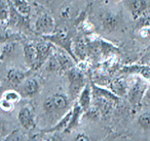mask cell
Returning a JSON list of instances; mask_svg holds the SVG:
<instances>
[{
  "instance_id": "cell-21",
  "label": "cell",
  "mask_w": 150,
  "mask_h": 141,
  "mask_svg": "<svg viewBox=\"0 0 150 141\" xmlns=\"http://www.w3.org/2000/svg\"><path fill=\"white\" fill-rule=\"evenodd\" d=\"M0 106H1V109L3 111H5V112H11L14 108V104L11 103V102H8V101L4 100V99H2Z\"/></svg>"
},
{
  "instance_id": "cell-20",
  "label": "cell",
  "mask_w": 150,
  "mask_h": 141,
  "mask_svg": "<svg viewBox=\"0 0 150 141\" xmlns=\"http://www.w3.org/2000/svg\"><path fill=\"white\" fill-rule=\"evenodd\" d=\"M25 137L21 135V133L18 130H14L13 132L10 133V135H8L6 138H3V140H8V141H15V140H22Z\"/></svg>"
},
{
  "instance_id": "cell-19",
  "label": "cell",
  "mask_w": 150,
  "mask_h": 141,
  "mask_svg": "<svg viewBox=\"0 0 150 141\" xmlns=\"http://www.w3.org/2000/svg\"><path fill=\"white\" fill-rule=\"evenodd\" d=\"M0 16H1V23L4 25L6 21H8L9 17V10H8V4H6L5 0H2L1 4V12H0Z\"/></svg>"
},
{
  "instance_id": "cell-2",
  "label": "cell",
  "mask_w": 150,
  "mask_h": 141,
  "mask_svg": "<svg viewBox=\"0 0 150 141\" xmlns=\"http://www.w3.org/2000/svg\"><path fill=\"white\" fill-rule=\"evenodd\" d=\"M68 77V92L70 94L71 99H74L80 95L81 91L85 87V79L82 72L77 69H69L67 71Z\"/></svg>"
},
{
  "instance_id": "cell-13",
  "label": "cell",
  "mask_w": 150,
  "mask_h": 141,
  "mask_svg": "<svg viewBox=\"0 0 150 141\" xmlns=\"http://www.w3.org/2000/svg\"><path fill=\"white\" fill-rule=\"evenodd\" d=\"M71 117H72V111H69V112H67L64 116V118H62L59 120V122L55 127L53 128H51V130H46L45 132L49 133V132H54V131H65V130H67L68 127V125H69Z\"/></svg>"
},
{
  "instance_id": "cell-7",
  "label": "cell",
  "mask_w": 150,
  "mask_h": 141,
  "mask_svg": "<svg viewBox=\"0 0 150 141\" xmlns=\"http://www.w3.org/2000/svg\"><path fill=\"white\" fill-rule=\"evenodd\" d=\"M40 90V83L35 79H28L25 80L21 87V95L23 97L28 98L36 95Z\"/></svg>"
},
{
  "instance_id": "cell-14",
  "label": "cell",
  "mask_w": 150,
  "mask_h": 141,
  "mask_svg": "<svg viewBox=\"0 0 150 141\" xmlns=\"http://www.w3.org/2000/svg\"><path fill=\"white\" fill-rule=\"evenodd\" d=\"M16 10L23 16L28 17L30 13V6L26 0H12Z\"/></svg>"
},
{
  "instance_id": "cell-15",
  "label": "cell",
  "mask_w": 150,
  "mask_h": 141,
  "mask_svg": "<svg viewBox=\"0 0 150 141\" xmlns=\"http://www.w3.org/2000/svg\"><path fill=\"white\" fill-rule=\"evenodd\" d=\"M36 57H37V50L36 47L32 46V45H25V62L28 65H30L31 67L34 65L35 61H36Z\"/></svg>"
},
{
  "instance_id": "cell-8",
  "label": "cell",
  "mask_w": 150,
  "mask_h": 141,
  "mask_svg": "<svg viewBox=\"0 0 150 141\" xmlns=\"http://www.w3.org/2000/svg\"><path fill=\"white\" fill-rule=\"evenodd\" d=\"M36 50H37L36 61H35L34 65L32 66V68H34V69H37L40 67L42 64H44L47 58L50 56L51 52H52V47H51L50 44L40 43L36 46Z\"/></svg>"
},
{
  "instance_id": "cell-10",
  "label": "cell",
  "mask_w": 150,
  "mask_h": 141,
  "mask_svg": "<svg viewBox=\"0 0 150 141\" xmlns=\"http://www.w3.org/2000/svg\"><path fill=\"white\" fill-rule=\"evenodd\" d=\"M91 101H92V93H91V88L88 84L85 85V87L83 88V90L81 91L79 95V100L78 103L83 109L84 112H87L90 108H91Z\"/></svg>"
},
{
  "instance_id": "cell-12",
  "label": "cell",
  "mask_w": 150,
  "mask_h": 141,
  "mask_svg": "<svg viewBox=\"0 0 150 141\" xmlns=\"http://www.w3.org/2000/svg\"><path fill=\"white\" fill-rule=\"evenodd\" d=\"M82 112H84L83 109L81 108V106L79 105V103H76L74 105L73 107V110H72V117L70 119V122H69V125H68L67 128L65 130V132H69L75 128L76 127H78L79 125V120H80V117L82 115Z\"/></svg>"
},
{
  "instance_id": "cell-23",
  "label": "cell",
  "mask_w": 150,
  "mask_h": 141,
  "mask_svg": "<svg viewBox=\"0 0 150 141\" xmlns=\"http://www.w3.org/2000/svg\"><path fill=\"white\" fill-rule=\"evenodd\" d=\"M76 139L77 140H86V139H89V137L86 136V135H82V134H80V135L76 136Z\"/></svg>"
},
{
  "instance_id": "cell-17",
  "label": "cell",
  "mask_w": 150,
  "mask_h": 141,
  "mask_svg": "<svg viewBox=\"0 0 150 141\" xmlns=\"http://www.w3.org/2000/svg\"><path fill=\"white\" fill-rule=\"evenodd\" d=\"M21 98H22V95H21L19 92H17L15 90L6 91L2 96V99H4V100L8 101V102H11V103H13V104L20 102Z\"/></svg>"
},
{
  "instance_id": "cell-6",
  "label": "cell",
  "mask_w": 150,
  "mask_h": 141,
  "mask_svg": "<svg viewBox=\"0 0 150 141\" xmlns=\"http://www.w3.org/2000/svg\"><path fill=\"white\" fill-rule=\"evenodd\" d=\"M146 85L142 79H137L128 91L129 101L133 105H137L142 100L143 93L145 91Z\"/></svg>"
},
{
  "instance_id": "cell-3",
  "label": "cell",
  "mask_w": 150,
  "mask_h": 141,
  "mask_svg": "<svg viewBox=\"0 0 150 141\" xmlns=\"http://www.w3.org/2000/svg\"><path fill=\"white\" fill-rule=\"evenodd\" d=\"M98 19L101 29L106 32H112L116 31L121 25L120 16L111 11H103L98 13Z\"/></svg>"
},
{
  "instance_id": "cell-11",
  "label": "cell",
  "mask_w": 150,
  "mask_h": 141,
  "mask_svg": "<svg viewBox=\"0 0 150 141\" xmlns=\"http://www.w3.org/2000/svg\"><path fill=\"white\" fill-rule=\"evenodd\" d=\"M26 74L18 69H11L8 71L7 73V82L10 83L11 85H20L21 83L23 82V79H25Z\"/></svg>"
},
{
  "instance_id": "cell-4",
  "label": "cell",
  "mask_w": 150,
  "mask_h": 141,
  "mask_svg": "<svg viewBox=\"0 0 150 141\" xmlns=\"http://www.w3.org/2000/svg\"><path fill=\"white\" fill-rule=\"evenodd\" d=\"M18 119L21 125L28 130H31L35 128V119L32 113V110L28 106L22 107L18 115Z\"/></svg>"
},
{
  "instance_id": "cell-9",
  "label": "cell",
  "mask_w": 150,
  "mask_h": 141,
  "mask_svg": "<svg viewBox=\"0 0 150 141\" xmlns=\"http://www.w3.org/2000/svg\"><path fill=\"white\" fill-rule=\"evenodd\" d=\"M128 6L134 19H137L146 10L147 3H146L145 0H131L128 3Z\"/></svg>"
},
{
  "instance_id": "cell-18",
  "label": "cell",
  "mask_w": 150,
  "mask_h": 141,
  "mask_svg": "<svg viewBox=\"0 0 150 141\" xmlns=\"http://www.w3.org/2000/svg\"><path fill=\"white\" fill-rule=\"evenodd\" d=\"M112 89L116 95H124L127 90L126 83L123 80H116L112 84Z\"/></svg>"
},
{
  "instance_id": "cell-5",
  "label": "cell",
  "mask_w": 150,
  "mask_h": 141,
  "mask_svg": "<svg viewBox=\"0 0 150 141\" xmlns=\"http://www.w3.org/2000/svg\"><path fill=\"white\" fill-rule=\"evenodd\" d=\"M55 28V23H54L53 18L49 16L48 14L40 15L36 22H35V29L36 31L43 34H50L54 31Z\"/></svg>"
},
{
  "instance_id": "cell-22",
  "label": "cell",
  "mask_w": 150,
  "mask_h": 141,
  "mask_svg": "<svg viewBox=\"0 0 150 141\" xmlns=\"http://www.w3.org/2000/svg\"><path fill=\"white\" fill-rule=\"evenodd\" d=\"M13 49H14V43H7L6 45H3V47H2V60L4 59L5 56L9 55Z\"/></svg>"
},
{
  "instance_id": "cell-16",
  "label": "cell",
  "mask_w": 150,
  "mask_h": 141,
  "mask_svg": "<svg viewBox=\"0 0 150 141\" xmlns=\"http://www.w3.org/2000/svg\"><path fill=\"white\" fill-rule=\"evenodd\" d=\"M137 122L143 130H150V112L142 113L137 118Z\"/></svg>"
},
{
  "instance_id": "cell-1",
  "label": "cell",
  "mask_w": 150,
  "mask_h": 141,
  "mask_svg": "<svg viewBox=\"0 0 150 141\" xmlns=\"http://www.w3.org/2000/svg\"><path fill=\"white\" fill-rule=\"evenodd\" d=\"M68 106V98L65 94L56 93L47 97L43 102V110L47 114H59Z\"/></svg>"
}]
</instances>
